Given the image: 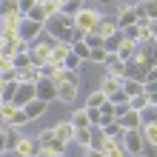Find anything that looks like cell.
Listing matches in <instances>:
<instances>
[{"mask_svg":"<svg viewBox=\"0 0 157 157\" xmlns=\"http://www.w3.org/2000/svg\"><path fill=\"white\" fill-rule=\"evenodd\" d=\"M75 143H80V146L89 149V128H86V132H75Z\"/></svg>","mask_w":157,"mask_h":157,"instance_id":"cell-28","label":"cell"},{"mask_svg":"<svg viewBox=\"0 0 157 157\" xmlns=\"http://www.w3.org/2000/svg\"><path fill=\"white\" fill-rule=\"evenodd\" d=\"M12 69H14V71H26V69H32L29 54H14V57H12Z\"/></svg>","mask_w":157,"mask_h":157,"instance_id":"cell-20","label":"cell"},{"mask_svg":"<svg viewBox=\"0 0 157 157\" xmlns=\"http://www.w3.org/2000/svg\"><path fill=\"white\" fill-rule=\"evenodd\" d=\"M100 17H103V14H100L97 9L80 6V12L71 17V20H75V32H80L83 37H86V34H91V32H94V26L100 23Z\"/></svg>","mask_w":157,"mask_h":157,"instance_id":"cell-2","label":"cell"},{"mask_svg":"<svg viewBox=\"0 0 157 157\" xmlns=\"http://www.w3.org/2000/svg\"><path fill=\"white\" fill-rule=\"evenodd\" d=\"M34 151H37V146H34V140H29V137H20V143L14 146V154H20V157H32Z\"/></svg>","mask_w":157,"mask_h":157,"instance_id":"cell-14","label":"cell"},{"mask_svg":"<svg viewBox=\"0 0 157 157\" xmlns=\"http://www.w3.org/2000/svg\"><path fill=\"white\" fill-rule=\"evenodd\" d=\"M0 89H3V80H0Z\"/></svg>","mask_w":157,"mask_h":157,"instance_id":"cell-35","label":"cell"},{"mask_svg":"<svg viewBox=\"0 0 157 157\" xmlns=\"http://www.w3.org/2000/svg\"><path fill=\"white\" fill-rule=\"evenodd\" d=\"M3 157H20V154H14V151H6V154H3Z\"/></svg>","mask_w":157,"mask_h":157,"instance_id":"cell-32","label":"cell"},{"mask_svg":"<svg viewBox=\"0 0 157 157\" xmlns=\"http://www.w3.org/2000/svg\"><path fill=\"white\" fill-rule=\"evenodd\" d=\"M106 57L109 54L103 49H89V63H106Z\"/></svg>","mask_w":157,"mask_h":157,"instance_id":"cell-25","label":"cell"},{"mask_svg":"<svg viewBox=\"0 0 157 157\" xmlns=\"http://www.w3.org/2000/svg\"><path fill=\"white\" fill-rule=\"evenodd\" d=\"M46 109H49L46 103H40V100H32V103H26L20 112H23V114H26V120L32 123V120H37V117H43V114H46Z\"/></svg>","mask_w":157,"mask_h":157,"instance_id":"cell-9","label":"cell"},{"mask_svg":"<svg viewBox=\"0 0 157 157\" xmlns=\"http://www.w3.org/2000/svg\"><path fill=\"white\" fill-rule=\"evenodd\" d=\"M120 86H123V80H114V77H106L103 83H100V91L106 94V100L112 97V94H117L120 91Z\"/></svg>","mask_w":157,"mask_h":157,"instance_id":"cell-18","label":"cell"},{"mask_svg":"<svg viewBox=\"0 0 157 157\" xmlns=\"http://www.w3.org/2000/svg\"><path fill=\"white\" fill-rule=\"evenodd\" d=\"M43 9H46V14H57L60 12V0H43Z\"/></svg>","mask_w":157,"mask_h":157,"instance_id":"cell-26","label":"cell"},{"mask_svg":"<svg viewBox=\"0 0 157 157\" xmlns=\"http://www.w3.org/2000/svg\"><path fill=\"white\" fill-rule=\"evenodd\" d=\"M43 32L49 34L52 40H57V43H63V46H71V32H75V20L57 12V14H52L49 20L43 23Z\"/></svg>","mask_w":157,"mask_h":157,"instance_id":"cell-1","label":"cell"},{"mask_svg":"<svg viewBox=\"0 0 157 157\" xmlns=\"http://www.w3.org/2000/svg\"><path fill=\"white\" fill-rule=\"evenodd\" d=\"M120 91H123V94L132 100V97H137V94H143V83H137V80H123Z\"/></svg>","mask_w":157,"mask_h":157,"instance_id":"cell-17","label":"cell"},{"mask_svg":"<svg viewBox=\"0 0 157 157\" xmlns=\"http://www.w3.org/2000/svg\"><path fill=\"white\" fill-rule=\"evenodd\" d=\"M126 112H128V103H126V106H114V120H120Z\"/></svg>","mask_w":157,"mask_h":157,"instance_id":"cell-30","label":"cell"},{"mask_svg":"<svg viewBox=\"0 0 157 157\" xmlns=\"http://www.w3.org/2000/svg\"><path fill=\"white\" fill-rule=\"evenodd\" d=\"M154 117H157V112H154L151 106L143 109V112H140V128H143V126H154Z\"/></svg>","mask_w":157,"mask_h":157,"instance_id":"cell-24","label":"cell"},{"mask_svg":"<svg viewBox=\"0 0 157 157\" xmlns=\"http://www.w3.org/2000/svg\"><path fill=\"white\" fill-rule=\"evenodd\" d=\"M103 103H106V94H103L100 89H94V91L89 94V100H86V109H100Z\"/></svg>","mask_w":157,"mask_h":157,"instance_id":"cell-21","label":"cell"},{"mask_svg":"<svg viewBox=\"0 0 157 157\" xmlns=\"http://www.w3.org/2000/svg\"><path fill=\"white\" fill-rule=\"evenodd\" d=\"M17 34H20V40L34 43V40L43 34V26H40V23H32V20H26V17H23V20L17 23Z\"/></svg>","mask_w":157,"mask_h":157,"instance_id":"cell-4","label":"cell"},{"mask_svg":"<svg viewBox=\"0 0 157 157\" xmlns=\"http://www.w3.org/2000/svg\"><path fill=\"white\" fill-rule=\"evenodd\" d=\"M0 80H3V86H6V83H17V71L14 69H6L3 75H0Z\"/></svg>","mask_w":157,"mask_h":157,"instance_id":"cell-27","label":"cell"},{"mask_svg":"<svg viewBox=\"0 0 157 157\" xmlns=\"http://www.w3.org/2000/svg\"><path fill=\"white\" fill-rule=\"evenodd\" d=\"M0 128H6V123H3V114H0Z\"/></svg>","mask_w":157,"mask_h":157,"instance_id":"cell-33","label":"cell"},{"mask_svg":"<svg viewBox=\"0 0 157 157\" xmlns=\"http://www.w3.org/2000/svg\"><path fill=\"white\" fill-rule=\"evenodd\" d=\"M69 52H71V46H63V43H57V46L52 49V54H49V63L60 69V66H63V60L69 57Z\"/></svg>","mask_w":157,"mask_h":157,"instance_id":"cell-12","label":"cell"},{"mask_svg":"<svg viewBox=\"0 0 157 157\" xmlns=\"http://www.w3.org/2000/svg\"><path fill=\"white\" fill-rule=\"evenodd\" d=\"M26 20H32V23H46V20H49V14H46V9H43V0H32V6L29 9H26Z\"/></svg>","mask_w":157,"mask_h":157,"instance_id":"cell-6","label":"cell"},{"mask_svg":"<svg viewBox=\"0 0 157 157\" xmlns=\"http://www.w3.org/2000/svg\"><path fill=\"white\" fill-rule=\"evenodd\" d=\"M120 146H123L126 157H128V154H143V151H146V146H143L140 128H137V132H123V137H120Z\"/></svg>","mask_w":157,"mask_h":157,"instance_id":"cell-3","label":"cell"},{"mask_svg":"<svg viewBox=\"0 0 157 157\" xmlns=\"http://www.w3.org/2000/svg\"><path fill=\"white\" fill-rule=\"evenodd\" d=\"M32 100H34V86H32V83H17V91H14V100H12V103L17 109H23L26 103H32Z\"/></svg>","mask_w":157,"mask_h":157,"instance_id":"cell-5","label":"cell"},{"mask_svg":"<svg viewBox=\"0 0 157 157\" xmlns=\"http://www.w3.org/2000/svg\"><path fill=\"white\" fill-rule=\"evenodd\" d=\"M103 66L109 69V77H114V80H123V77H126V63H123V60H117L114 54H109Z\"/></svg>","mask_w":157,"mask_h":157,"instance_id":"cell-8","label":"cell"},{"mask_svg":"<svg viewBox=\"0 0 157 157\" xmlns=\"http://www.w3.org/2000/svg\"><path fill=\"white\" fill-rule=\"evenodd\" d=\"M103 154H106V157H126L123 146H120L117 140H109V143H106V149H103Z\"/></svg>","mask_w":157,"mask_h":157,"instance_id":"cell-23","label":"cell"},{"mask_svg":"<svg viewBox=\"0 0 157 157\" xmlns=\"http://www.w3.org/2000/svg\"><path fill=\"white\" fill-rule=\"evenodd\" d=\"M29 46H32V43H26V40H17V43H14V54H29Z\"/></svg>","mask_w":157,"mask_h":157,"instance_id":"cell-29","label":"cell"},{"mask_svg":"<svg viewBox=\"0 0 157 157\" xmlns=\"http://www.w3.org/2000/svg\"><path fill=\"white\" fill-rule=\"evenodd\" d=\"M114 123L123 128V132H137V128H140V114L137 112H126L120 120H114Z\"/></svg>","mask_w":157,"mask_h":157,"instance_id":"cell-11","label":"cell"},{"mask_svg":"<svg viewBox=\"0 0 157 157\" xmlns=\"http://www.w3.org/2000/svg\"><path fill=\"white\" fill-rule=\"evenodd\" d=\"M0 134H3V128H0Z\"/></svg>","mask_w":157,"mask_h":157,"instance_id":"cell-36","label":"cell"},{"mask_svg":"<svg viewBox=\"0 0 157 157\" xmlns=\"http://www.w3.org/2000/svg\"><path fill=\"white\" fill-rule=\"evenodd\" d=\"M114 32H117V26H114L112 17H100V23L94 26V32H91V34H97L100 40H106V37H112Z\"/></svg>","mask_w":157,"mask_h":157,"instance_id":"cell-10","label":"cell"},{"mask_svg":"<svg viewBox=\"0 0 157 157\" xmlns=\"http://www.w3.org/2000/svg\"><path fill=\"white\" fill-rule=\"evenodd\" d=\"M23 132L20 128H3V140H6V151H14V146L20 143Z\"/></svg>","mask_w":157,"mask_h":157,"instance_id":"cell-15","label":"cell"},{"mask_svg":"<svg viewBox=\"0 0 157 157\" xmlns=\"http://www.w3.org/2000/svg\"><path fill=\"white\" fill-rule=\"evenodd\" d=\"M100 128H103L106 140H117V143H120V137H123V128H120L117 123H109V126H100Z\"/></svg>","mask_w":157,"mask_h":157,"instance_id":"cell-22","label":"cell"},{"mask_svg":"<svg viewBox=\"0 0 157 157\" xmlns=\"http://www.w3.org/2000/svg\"><path fill=\"white\" fill-rule=\"evenodd\" d=\"M0 52H3V40H0Z\"/></svg>","mask_w":157,"mask_h":157,"instance_id":"cell-34","label":"cell"},{"mask_svg":"<svg viewBox=\"0 0 157 157\" xmlns=\"http://www.w3.org/2000/svg\"><path fill=\"white\" fill-rule=\"evenodd\" d=\"M0 103H3V100H0Z\"/></svg>","mask_w":157,"mask_h":157,"instance_id":"cell-38","label":"cell"},{"mask_svg":"<svg viewBox=\"0 0 157 157\" xmlns=\"http://www.w3.org/2000/svg\"><path fill=\"white\" fill-rule=\"evenodd\" d=\"M32 157H37V154H32Z\"/></svg>","mask_w":157,"mask_h":157,"instance_id":"cell-37","label":"cell"},{"mask_svg":"<svg viewBox=\"0 0 157 157\" xmlns=\"http://www.w3.org/2000/svg\"><path fill=\"white\" fill-rule=\"evenodd\" d=\"M69 126L75 128V132H86V128H89L91 123H89V117H86V112H83V109H80V112H75V114H71V120H69Z\"/></svg>","mask_w":157,"mask_h":157,"instance_id":"cell-16","label":"cell"},{"mask_svg":"<svg viewBox=\"0 0 157 157\" xmlns=\"http://www.w3.org/2000/svg\"><path fill=\"white\" fill-rule=\"evenodd\" d=\"M86 157H106L103 151H86Z\"/></svg>","mask_w":157,"mask_h":157,"instance_id":"cell-31","label":"cell"},{"mask_svg":"<svg viewBox=\"0 0 157 157\" xmlns=\"http://www.w3.org/2000/svg\"><path fill=\"white\" fill-rule=\"evenodd\" d=\"M52 134H54V140H60L63 146H69L71 140H75V128L69 126V120H63V123H57L52 128Z\"/></svg>","mask_w":157,"mask_h":157,"instance_id":"cell-7","label":"cell"},{"mask_svg":"<svg viewBox=\"0 0 157 157\" xmlns=\"http://www.w3.org/2000/svg\"><path fill=\"white\" fill-rule=\"evenodd\" d=\"M109 123H114V106L106 100V103L100 106V120H97V126H109Z\"/></svg>","mask_w":157,"mask_h":157,"instance_id":"cell-19","label":"cell"},{"mask_svg":"<svg viewBox=\"0 0 157 157\" xmlns=\"http://www.w3.org/2000/svg\"><path fill=\"white\" fill-rule=\"evenodd\" d=\"M77 86H80V83H63V86H57V100L71 103V100L77 97Z\"/></svg>","mask_w":157,"mask_h":157,"instance_id":"cell-13","label":"cell"}]
</instances>
